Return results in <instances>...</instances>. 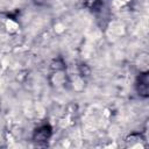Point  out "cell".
I'll list each match as a JSON object with an SVG mask.
<instances>
[{"label": "cell", "mask_w": 149, "mask_h": 149, "mask_svg": "<svg viewBox=\"0 0 149 149\" xmlns=\"http://www.w3.org/2000/svg\"><path fill=\"white\" fill-rule=\"evenodd\" d=\"M136 90L141 97H148L149 94V74L148 72L141 73L136 81Z\"/></svg>", "instance_id": "6da1fadb"}, {"label": "cell", "mask_w": 149, "mask_h": 149, "mask_svg": "<svg viewBox=\"0 0 149 149\" xmlns=\"http://www.w3.org/2000/svg\"><path fill=\"white\" fill-rule=\"evenodd\" d=\"M51 135V127L50 126H42L37 128L34 133V140L35 141H47Z\"/></svg>", "instance_id": "7a4b0ae2"}]
</instances>
